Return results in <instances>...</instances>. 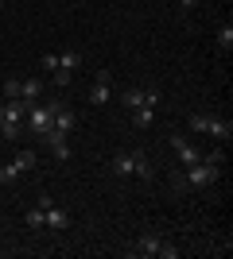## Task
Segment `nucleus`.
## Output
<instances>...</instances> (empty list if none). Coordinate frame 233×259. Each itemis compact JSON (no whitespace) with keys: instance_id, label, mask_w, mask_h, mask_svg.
Segmentation results:
<instances>
[{"instance_id":"1","label":"nucleus","mask_w":233,"mask_h":259,"mask_svg":"<svg viewBox=\"0 0 233 259\" xmlns=\"http://www.w3.org/2000/svg\"><path fill=\"white\" fill-rule=\"evenodd\" d=\"M113 174H117V178H144V182H152L155 178V166H152V159H148L144 151H117L113 155Z\"/></svg>"},{"instance_id":"2","label":"nucleus","mask_w":233,"mask_h":259,"mask_svg":"<svg viewBox=\"0 0 233 259\" xmlns=\"http://www.w3.org/2000/svg\"><path fill=\"white\" fill-rule=\"evenodd\" d=\"M128 255H163V259H179V248H171L163 236H155V232H144V236H136L132 244H128Z\"/></svg>"},{"instance_id":"3","label":"nucleus","mask_w":233,"mask_h":259,"mask_svg":"<svg viewBox=\"0 0 233 259\" xmlns=\"http://www.w3.org/2000/svg\"><path fill=\"white\" fill-rule=\"evenodd\" d=\"M35 101H23V97H12L8 105H4V124H0V136L4 140H16L20 136V124L27 120V108H31Z\"/></svg>"},{"instance_id":"4","label":"nucleus","mask_w":233,"mask_h":259,"mask_svg":"<svg viewBox=\"0 0 233 259\" xmlns=\"http://www.w3.org/2000/svg\"><path fill=\"white\" fill-rule=\"evenodd\" d=\"M187 124H190L194 132H206V136H214L218 143H229V136H233V124H229V120H222V116H206V112H194Z\"/></svg>"},{"instance_id":"5","label":"nucleus","mask_w":233,"mask_h":259,"mask_svg":"<svg viewBox=\"0 0 233 259\" xmlns=\"http://www.w3.org/2000/svg\"><path fill=\"white\" fill-rule=\"evenodd\" d=\"M183 178H187V186H194V190H206V186H214L218 178H222V166H214V162H190L187 170H183Z\"/></svg>"},{"instance_id":"6","label":"nucleus","mask_w":233,"mask_h":259,"mask_svg":"<svg viewBox=\"0 0 233 259\" xmlns=\"http://www.w3.org/2000/svg\"><path fill=\"white\" fill-rule=\"evenodd\" d=\"M51 128H55V124H51V108L47 105H31L27 108V132H35V136L43 140Z\"/></svg>"},{"instance_id":"7","label":"nucleus","mask_w":233,"mask_h":259,"mask_svg":"<svg viewBox=\"0 0 233 259\" xmlns=\"http://www.w3.org/2000/svg\"><path fill=\"white\" fill-rule=\"evenodd\" d=\"M47 108H51V124H55L58 132H66V136H70V132L78 128V116L62 105V101H47Z\"/></svg>"},{"instance_id":"8","label":"nucleus","mask_w":233,"mask_h":259,"mask_svg":"<svg viewBox=\"0 0 233 259\" xmlns=\"http://www.w3.org/2000/svg\"><path fill=\"white\" fill-rule=\"evenodd\" d=\"M171 147H175V155H179V162H183V166H190V162L202 159V151L187 140V136H183V132H175V136H171Z\"/></svg>"},{"instance_id":"9","label":"nucleus","mask_w":233,"mask_h":259,"mask_svg":"<svg viewBox=\"0 0 233 259\" xmlns=\"http://www.w3.org/2000/svg\"><path fill=\"white\" fill-rule=\"evenodd\" d=\"M43 228H55V232H66L70 228V213L58 205H47L43 209Z\"/></svg>"},{"instance_id":"10","label":"nucleus","mask_w":233,"mask_h":259,"mask_svg":"<svg viewBox=\"0 0 233 259\" xmlns=\"http://www.w3.org/2000/svg\"><path fill=\"white\" fill-rule=\"evenodd\" d=\"M113 97V85H109V70H101L97 81H93V89H89V105H105V101Z\"/></svg>"},{"instance_id":"11","label":"nucleus","mask_w":233,"mask_h":259,"mask_svg":"<svg viewBox=\"0 0 233 259\" xmlns=\"http://www.w3.org/2000/svg\"><path fill=\"white\" fill-rule=\"evenodd\" d=\"M47 143H51V151H55V159H70V147H66V132H58V128H51L43 136Z\"/></svg>"},{"instance_id":"12","label":"nucleus","mask_w":233,"mask_h":259,"mask_svg":"<svg viewBox=\"0 0 233 259\" xmlns=\"http://www.w3.org/2000/svg\"><path fill=\"white\" fill-rule=\"evenodd\" d=\"M121 105L128 108V112H132V108H140V105H144V89H132V85H128V89L121 93Z\"/></svg>"},{"instance_id":"13","label":"nucleus","mask_w":233,"mask_h":259,"mask_svg":"<svg viewBox=\"0 0 233 259\" xmlns=\"http://www.w3.org/2000/svg\"><path fill=\"white\" fill-rule=\"evenodd\" d=\"M43 93V85H39V77H27V81H20V97L23 101H35Z\"/></svg>"},{"instance_id":"14","label":"nucleus","mask_w":233,"mask_h":259,"mask_svg":"<svg viewBox=\"0 0 233 259\" xmlns=\"http://www.w3.org/2000/svg\"><path fill=\"white\" fill-rule=\"evenodd\" d=\"M136 112V128H152L155 124V108L152 105H140V108H132Z\"/></svg>"},{"instance_id":"15","label":"nucleus","mask_w":233,"mask_h":259,"mask_svg":"<svg viewBox=\"0 0 233 259\" xmlns=\"http://www.w3.org/2000/svg\"><path fill=\"white\" fill-rule=\"evenodd\" d=\"M218 51H225V54L233 51V23H222V27H218Z\"/></svg>"},{"instance_id":"16","label":"nucleus","mask_w":233,"mask_h":259,"mask_svg":"<svg viewBox=\"0 0 233 259\" xmlns=\"http://www.w3.org/2000/svg\"><path fill=\"white\" fill-rule=\"evenodd\" d=\"M78 66H82V54H78V51H66V54H58V70H70V74H74Z\"/></svg>"},{"instance_id":"17","label":"nucleus","mask_w":233,"mask_h":259,"mask_svg":"<svg viewBox=\"0 0 233 259\" xmlns=\"http://www.w3.org/2000/svg\"><path fill=\"white\" fill-rule=\"evenodd\" d=\"M12 162H16V166H20V174L35 170V151H20V155H16V159H12Z\"/></svg>"},{"instance_id":"18","label":"nucleus","mask_w":233,"mask_h":259,"mask_svg":"<svg viewBox=\"0 0 233 259\" xmlns=\"http://www.w3.org/2000/svg\"><path fill=\"white\" fill-rule=\"evenodd\" d=\"M16 178H20V166H16V162H4V166H0V182H16Z\"/></svg>"},{"instance_id":"19","label":"nucleus","mask_w":233,"mask_h":259,"mask_svg":"<svg viewBox=\"0 0 233 259\" xmlns=\"http://www.w3.org/2000/svg\"><path fill=\"white\" fill-rule=\"evenodd\" d=\"M39 70L55 74V70H58V54H43V58H39Z\"/></svg>"},{"instance_id":"20","label":"nucleus","mask_w":233,"mask_h":259,"mask_svg":"<svg viewBox=\"0 0 233 259\" xmlns=\"http://www.w3.org/2000/svg\"><path fill=\"white\" fill-rule=\"evenodd\" d=\"M27 228H43V209H31V213H27Z\"/></svg>"},{"instance_id":"21","label":"nucleus","mask_w":233,"mask_h":259,"mask_svg":"<svg viewBox=\"0 0 233 259\" xmlns=\"http://www.w3.org/2000/svg\"><path fill=\"white\" fill-rule=\"evenodd\" d=\"M70 85V70H55V89H66Z\"/></svg>"},{"instance_id":"22","label":"nucleus","mask_w":233,"mask_h":259,"mask_svg":"<svg viewBox=\"0 0 233 259\" xmlns=\"http://www.w3.org/2000/svg\"><path fill=\"white\" fill-rule=\"evenodd\" d=\"M4 93H8V101L20 97V81H16V77H8V81H4Z\"/></svg>"},{"instance_id":"23","label":"nucleus","mask_w":233,"mask_h":259,"mask_svg":"<svg viewBox=\"0 0 233 259\" xmlns=\"http://www.w3.org/2000/svg\"><path fill=\"white\" fill-rule=\"evenodd\" d=\"M179 8H183V12H190V8H198V0H179Z\"/></svg>"},{"instance_id":"24","label":"nucleus","mask_w":233,"mask_h":259,"mask_svg":"<svg viewBox=\"0 0 233 259\" xmlns=\"http://www.w3.org/2000/svg\"><path fill=\"white\" fill-rule=\"evenodd\" d=\"M0 124H4V105H0Z\"/></svg>"},{"instance_id":"25","label":"nucleus","mask_w":233,"mask_h":259,"mask_svg":"<svg viewBox=\"0 0 233 259\" xmlns=\"http://www.w3.org/2000/svg\"><path fill=\"white\" fill-rule=\"evenodd\" d=\"M0 4H4V0H0Z\"/></svg>"}]
</instances>
